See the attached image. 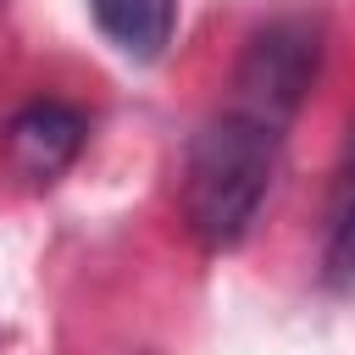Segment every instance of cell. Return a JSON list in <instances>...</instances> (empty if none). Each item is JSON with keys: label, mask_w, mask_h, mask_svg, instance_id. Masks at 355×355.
Returning <instances> with one entry per match:
<instances>
[{"label": "cell", "mask_w": 355, "mask_h": 355, "mask_svg": "<svg viewBox=\"0 0 355 355\" xmlns=\"http://www.w3.org/2000/svg\"><path fill=\"white\" fill-rule=\"evenodd\" d=\"M333 272L355 277V128L344 144V172H338V205H333V244H327Z\"/></svg>", "instance_id": "cell-5"}, {"label": "cell", "mask_w": 355, "mask_h": 355, "mask_svg": "<svg viewBox=\"0 0 355 355\" xmlns=\"http://www.w3.org/2000/svg\"><path fill=\"white\" fill-rule=\"evenodd\" d=\"M89 11L94 28L133 61H155L178 28V0H89Z\"/></svg>", "instance_id": "cell-4"}, {"label": "cell", "mask_w": 355, "mask_h": 355, "mask_svg": "<svg viewBox=\"0 0 355 355\" xmlns=\"http://www.w3.org/2000/svg\"><path fill=\"white\" fill-rule=\"evenodd\" d=\"M316 67H322V28L311 17H277V22L255 28L233 67V111L283 133L294 122V111L305 105Z\"/></svg>", "instance_id": "cell-2"}, {"label": "cell", "mask_w": 355, "mask_h": 355, "mask_svg": "<svg viewBox=\"0 0 355 355\" xmlns=\"http://www.w3.org/2000/svg\"><path fill=\"white\" fill-rule=\"evenodd\" d=\"M83 133H89V122L72 105H61V100H28L6 122V161L28 183H55L78 161Z\"/></svg>", "instance_id": "cell-3"}, {"label": "cell", "mask_w": 355, "mask_h": 355, "mask_svg": "<svg viewBox=\"0 0 355 355\" xmlns=\"http://www.w3.org/2000/svg\"><path fill=\"white\" fill-rule=\"evenodd\" d=\"M283 133L261 128L244 111L211 116L183 161V222L205 250H233L250 239L272 183H277Z\"/></svg>", "instance_id": "cell-1"}]
</instances>
